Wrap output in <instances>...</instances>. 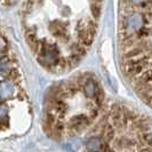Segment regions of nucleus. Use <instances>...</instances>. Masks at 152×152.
I'll use <instances>...</instances> for the list:
<instances>
[{"label": "nucleus", "instance_id": "obj_2", "mask_svg": "<svg viewBox=\"0 0 152 152\" xmlns=\"http://www.w3.org/2000/svg\"><path fill=\"white\" fill-rule=\"evenodd\" d=\"M83 152H151V126L144 115L115 104L88 133Z\"/></svg>", "mask_w": 152, "mask_h": 152}, {"label": "nucleus", "instance_id": "obj_1", "mask_svg": "<svg viewBox=\"0 0 152 152\" xmlns=\"http://www.w3.org/2000/svg\"><path fill=\"white\" fill-rule=\"evenodd\" d=\"M103 99L101 87L89 76L78 77L61 85L46 103V132L57 141L83 134L97 119Z\"/></svg>", "mask_w": 152, "mask_h": 152}]
</instances>
